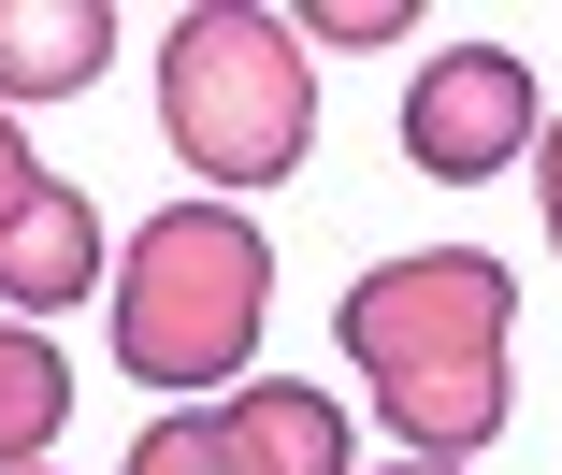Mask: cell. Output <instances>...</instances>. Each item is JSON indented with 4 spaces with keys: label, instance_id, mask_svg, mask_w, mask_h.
Segmentation results:
<instances>
[{
    "label": "cell",
    "instance_id": "1",
    "mask_svg": "<svg viewBox=\"0 0 562 475\" xmlns=\"http://www.w3.org/2000/svg\"><path fill=\"white\" fill-rule=\"evenodd\" d=\"M331 331H347L375 418H390L418 461H476V446L505 432L519 274H505L491 246H404V260H375L347 303H331Z\"/></svg>",
    "mask_w": 562,
    "mask_h": 475
},
{
    "label": "cell",
    "instance_id": "2",
    "mask_svg": "<svg viewBox=\"0 0 562 475\" xmlns=\"http://www.w3.org/2000/svg\"><path fill=\"white\" fill-rule=\"evenodd\" d=\"M101 303H116V375L131 389H159V404L246 389V346L274 317V246L246 230V202H159Z\"/></svg>",
    "mask_w": 562,
    "mask_h": 475
},
{
    "label": "cell",
    "instance_id": "3",
    "mask_svg": "<svg viewBox=\"0 0 562 475\" xmlns=\"http://www.w3.org/2000/svg\"><path fill=\"white\" fill-rule=\"evenodd\" d=\"M159 131H173V159L202 173V202H246V188L303 173V145H317L303 30L260 15V0H202V15H173V44H159Z\"/></svg>",
    "mask_w": 562,
    "mask_h": 475
},
{
    "label": "cell",
    "instance_id": "4",
    "mask_svg": "<svg viewBox=\"0 0 562 475\" xmlns=\"http://www.w3.org/2000/svg\"><path fill=\"white\" fill-rule=\"evenodd\" d=\"M548 145V101H533V58L519 44H447V58H418V87H404V159L432 173V188H491V173H519Z\"/></svg>",
    "mask_w": 562,
    "mask_h": 475
},
{
    "label": "cell",
    "instance_id": "5",
    "mask_svg": "<svg viewBox=\"0 0 562 475\" xmlns=\"http://www.w3.org/2000/svg\"><path fill=\"white\" fill-rule=\"evenodd\" d=\"M202 432H216L232 475H347V404L289 389V375H246L232 404H202Z\"/></svg>",
    "mask_w": 562,
    "mask_h": 475
},
{
    "label": "cell",
    "instance_id": "6",
    "mask_svg": "<svg viewBox=\"0 0 562 475\" xmlns=\"http://www.w3.org/2000/svg\"><path fill=\"white\" fill-rule=\"evenodd\" d=\"M87 289H116L101 274V202L87 188H44L30 216H0V317H58V303H87Z\"/></svg>",
    "mask_w": 562,
    "mask_h": 475
},
{
    "label": "cell",
    "instance_id": "7",
    "mask_svg": "<svg viewBox=\"0 0 562 475\" xmlns=\"http://www.w3.org/2000/svg\"><path fill=\"white\" fill-rule=\"evenodd\" d=\"M101 58H116V0H0V115L101 87Z\"/></svg>",
    "mask_w": 562,
    "mask_h": 475
},
{
    "label": "cell",
    "instance_id": "8",
    "mask_svg": "<svg viewBox=\"0 0 562 475\" xmlns=\"http://www.w3.org/2000/svg\"><path fill=\"white\" fill-rule=\"evenodd\" d=\"M58 418H72V361H58L30 317H0V475H30L58 446Z\"/></svg>",
    "mask_w": 562,
    "mask_h": 475
},
{
    "label": "cell",
    "instance_id": "9",
    "mask_svg": "<svg viewBox=\"0 0 562 475\" xmlns=\"http://www.w3.org/2000/svg\"><path fill=\"white\" fill-rule=\"evenodd\" d=\"M131 475H232V461H216V432H202V404H159V418L131 432Z\"/></svg>",
    "mask_w": 562,
    "mask_h": 475
},
{
    "label": "cell",
    "instance_id": "10",
    "mask_svg": "<svg viewBox=\"0 0 562 475\" xmlns=\"http://www.w3.org/2000/svg\"><path fill=\"white\" fill-rule=\"evenodd\" d=\"M303 44H404V0H317V15H289Z\"/></svg>",
    "mask_w": 562,
    "mask_h": 475
},
{
    "label": "cell",
    "instance_id": "11",
    "mask_svg": "<svg viewBox=\"0 0 562 475\" xmlns=\"http://www.w3.org/2000/svg\"><path fill=\"white\" fill-rule=\"evenodd\" d=\"M44 188H58V173H44V159H30V131H15V115H0V216H30V202H44Z\"/></svg>",
    "mask_w": 562,
    "mask_h": 475
},
{
    "label": "cell",
    "instance_id": "12",
    "mask_svg": "<svg viewBox=\"0 0 562 475\" xmlns=\"http://www.w3.org/2000/svg\"><path fill=\"white\" fill-rule=\"evenodd\" d=\"M533 202H548V260H562V115H548V145H533Z\"/></svg>",
    "mask_w": 562,
    "mask_h": 475
},
{
    "label": "cell",
    "instance_id": "13",
    "mask_svg": "<svg viewBox=\"0 0 562 475\" xmlns=\"http://www.w3.org/2000/svg\"><path fill=\"white\" fill-rule=\"evenodd\" d=\"M390 475H476V461H390Z\"/></svg>",
    "mask_w": 562,
    "mask_h": 475
},
{
    "label": "cell",
    "instance_id": "14",
    "mask_svg": "<svg viewBox=\"0 0 562 475\" xmlns=\"http://www.w3.org/2000/svg\"><path fill=\"white\" fill-rule=\"evenodd\" d=\"M30 475H44V461H30Z\"/></svg>",
    "mask_w": 562,
    "mask_h": 475
}]
</instances>
